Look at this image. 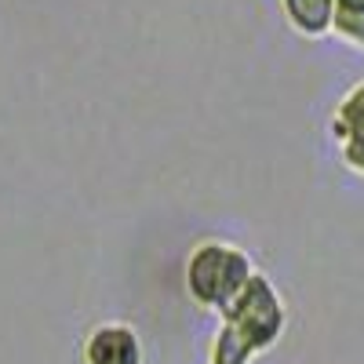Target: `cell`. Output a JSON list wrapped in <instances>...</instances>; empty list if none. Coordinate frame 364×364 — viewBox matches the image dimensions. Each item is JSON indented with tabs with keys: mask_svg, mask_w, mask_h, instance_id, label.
Masks as SVG:
<instances>
[{
	"mask_svg": "<svg viewBox=\"0 0 364 364\" xmlns=\"http://www.w3.org/2000/svg\"><path fill=\"white\" fill-rule=\"evenodd\" d=\"M219 331L211 339L208 364H252L281 343L288 328V306L266 273L255 269L248 288L219 314Z\"/></svg>",
	"mask_w": 364,
	"mask_h": 364,
	"instance_id": "obj_1",
	"label": "cell"
},
{
	"mask_svg": "<svg viewBox=\"0 0 364 364\" xmlns=\"http://www.w3.org/2000/svg\"><path fill=\"white\" fill-rule=\"evenodd\" d=\"M252 277H255L252 255L240 245L215 240V237L193 245V252L186 259V273H182L186 295L200 310H211V314H223L230 302L248 288Z\"/></svg>",
	"mask_w": 364,
	"mask_h": 364,
	"instance_id": "obj_2",
	"label": "cell"
},
{
	"mask_svg": "<svg viewBox=\"0 0 364 364\" xmlns=\"http://www.w3.org/2000/svg\"><path fill=\"white\" fill-rule=\"evenodd\" d=\"M84 364H146L142 336L128 321H99L80 343Z\"/></svg>",
	"mask_w": 364,
	"mask_h": 364,
	"instance_id": "obj_3",
	"label": "cell"
},
{
	"mask_svg": "<svg viewBox=\"0 0 364 364\" xmlns=\"http://www.w3.org/2000/svg\"><path fill=\"white\" fill-rule=\"evenodd\" d=\"M328 128H331V139H336V146H339L343 164L353 175L364 178V80H357L339 99Z\"/></svg>",
	"mask_w": 364,
	"mask_h": 364,
	"instance_id": "obj_4",
	"label": "cell"
},
{
	"mask_svg": "<svg viewBox=\"0 0 364 364\" xmlns=\"http://www.w3.org/2000/svg\"><path fill=\"white\" fill-rule=\"evenodd\" d=\"M281 11L288 26L299 37L321 41L331 33V15H336V0H281Z\"/></svg>",
	"mask_w": 364,
	"mask_h": 364,
	"instance_id": "obj_5",
	"label": "cell"
},
{
	"mask_svg": "<svg viewBox=\"0 0 364 364\" xmlns=\"http://www.w3.org/2000/svg\"><path fill=\"white\" fill-rule=\"evenodd\" d=\"M331 33L364 51V0H336Z\"/></svg>",
	"mask_w": 364,
	"mask_h": 364,
	"instance_id": "obj_6",
	"label": "cell"
}]
</instances>
